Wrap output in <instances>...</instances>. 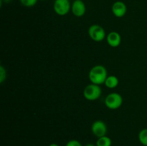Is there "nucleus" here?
I'll use <instances>...</instances> for the list:
<instances>
[{
    "mask_svg": "<svg viewBox=\"0 0 147 146\" xmlns=\"http://www.w3.org/2000/svg\"><path fill=\"white\" fill-rule=\"evenodd\" d=\"M108 44L111 47H118L121 43V37L117 31H111L106 36Z\"/></svg>",
    "mask_w": 147,
    "mask_h": 146,
    "instance_id": "obj_9",
    "label": "nucleus"
},
{
    "mask_svg": "<svg viewBox=\"0 0 147 146\" xmlns=\"http://www.w3.org/2000/svg\"><path fill=\"white\" fill-rule=\"evenodd\" d=\"M7 78V71L2 65H0V83H3Z\"/></svg>",
    "mask_w": 147,
    "mask_h": 146,
    "instance_id": "obj_14",
    "label": "nucleus"
},
{
    "mask_svg": "<svg viewBox=\"0 0 147 146\" xmlns=\"http://www.w3.org/2000/svg\"><path fill=\"white\" fill-rule=\"evenodd\" d=\"M123 104V97L119 93L112 92L105 98V104L110 110H117Z\"/></svg>",
    "mask_w": 147,
    "mask_h": 146,
    "instance_id": "obj_3",
    "label": "nucleus"
},
{
    "mask_svg": "<svg viewBox=\"0 0 147 146\" xmlns=\"http://www.w3.org/2000/svg\"><path fill=\"white\" fill-rule=\"evenodd\" d=\"M65 146H83L81 143L77 140H71L68 141Z\"/></svg>",
    "mask_w": 147,
    "mask_h": 146,
    "instance_id": "obj_15",
    "label": "nucleus"
},
{
    "mask_svg": "<svg viewBox=\"0 0 147 146\" xmlns=\"http://www.w3.org/2000/svg\"><path fill=\"white\" fill-rule=\"evenodd\" d=\"M53 8L57 15L65 16L68 14L71 9V5L69 0H55Z\"/></svg>",
    "mask_w": 147,
    "mask_h": 146,
    "instance_id": "obj_5",
    "label": "nucleus"
},
{
    "mask_svg": "<svg viewBox=\"0 0 147 146\" xmlns=\"http://www.w3.org/2000/svg\"><path fill=\"white\" fill-rule=\"evenodd\" d=\"M20 1L23 6L27 7H33L37 2V0H20Z\"/></svg>",
    "mask_w": 147,
    "mask_h": 146,
    "instance_id": "obj_13",
    "label": "nucleus"
},
{
    "mask_svg": "<svg viewBox=\"0 0 147 146\" xmlns=\"http://www.w3.org/2000/svg\"><path fill=\"white\" fill-rule=\"evenodd\" d=\"M12 1H13V0H1V2H2V1H4L6 4H9V3L11 2Z\"/></svg>",
    "mask_w": 147,
    "mask_h": 146,
    "instance_id": "obj_16",
    "label": "nucleus"
},
{
    "mask_svg": "<svg viewBox=\"0 0 147 146\" xmlns=\"http://www.w3.org/2000/svg\"><path fill=\"white\" fill-rule=\"evenodd\" d=\"M88 35L92 40L96 42H102L106 37V31L98 24H93L89 27Z\"/></svg>",
    "mask_w": 147,
    "mask_h": 146,
    "instance_id": "obj_4",
    "label": "nucleus"
},
{
    "mask_svg": "<svg viewBox=\"0 0 147 146\" xmlns=\"http://www.w3.org/2000/svg\"><path fill=\"white\" fill-rule=\"evenodd\" d=\"M119 80L118 77L115 75H109L106 78L104 84L106 87L109 89H114L119 85Z\"/></svg>",
    "mask_w": 147,
    "mask_h": 146,
    "instance_id": "obj_10",
    "label": "nucleus"
},
{
    "mask_svg": "<svg viewBox=\"0 0 147 146\" xmlns=\"http://www.w3.org/2000/svg\"><path fill=\"white\" fill-rule=\"evenodd\" d=\"M96 146H111L112 140L108 136L105 135L98 137L96 143Z\"/></svg>",
    "mask_w": 147,
    "mask_h": 146,
    "instance_id": "obj_11",
    "label": "nucleus"
},
{
    "mask_svg": "<svg viewBox=\"0 0 147 146\" xmlns=\"http://www.w3.org/2000/svg\"><path fill=\"white\" fill-rule=\"evenodd\" d=\"M49 146H59V145L57 144H56V143H51Z\"/></svg>",
    "mask_w": 147,
    "mask_h": 146,
    "instance_id": "obj_18",
    "label": "nucleus"
},
{
    "mask_svg": "<svg viewBox=\"0 0 147 146\" xmlns=\"http://www.w3.org/2000/svg\"><path fill=\"white\" fill-rule=\"evenodd\" d=\"M91 131L98 138L106 135L108 128L106 123L102 120H96L92 124Z\"/></svg>",
    "mask_w": 147,
    "mask_h": 146,
    "instance_id": "obj_6",
    "label": "nucleus"
},
{
    "mask_svg": "<svg viewBox=\"0 0 147 146\" xmlns=\"http://www.w3.org/2000/svg\"><path fill=\"white\" fill-rule=\"evenodd\" d=\"M102 90L100 85L91 83L85 87L83 90V96L86 100L89 101H94L100 97Z\"/></svg>",
    "mask_w": 147,
    "mask_h": 146,
    "instance_id": "obj_2",
    "label": "nucleus"
},
{
    "mask_svg": "<svg viewBox=\"0 0 147 146\" xmlns=\"http://www.w3.org/2000/svg\"><path fill=\"white\" fill-rule=\"evenodd\" d=\"M108 77L107 70L103 65H96L90 69L88 77L91 83L98 85L104 84Z\"/></svg>",
    "mask_w": 147,
    "mask_h": 146,
    "instance_id": "obj_1",
    "label": "nucleus"
},
{
    "mask_svg": "<svg viewBox=\"0 0 147 146\" xmlns=\"http://www.w3.org/2000/svg\"><path fill=\"white\" fill-rule=\"evenodd\" d=\"M139 140L144 146H147V128L142 129L139 133Z\"/></svg>",
    "mask_w": 147,
    "mask_h": 146,
    "instance_id": "obj_12",
    "label": "nucleus"
},
{
    "mask_svg": "<svg viewBox=\"0 0 147 146\" xmlns=\"http://www.w3.org/2000/svg\"><path fill=\"white\" fill-rule=\"evenodd\" d=\"M71 11L76 17H83L86 11V4L82 0H75L71 6Z\"/></svg>",
    "mask_w": 147,
    "mask_h": 146,
    "instance_id": "obj_7",
    "label": "nucleus"
},
{
    "mask_svg": "<svg viewBox=\"0 0 147 146\" xmlns=\"http://www.w3.org/2000/svg\"><path fill=\"white\" fill-rule=\"evenodd\" d=\"M112 12L115 17L118 18H121L126 15L127 12V7L126 4L123 1H117L113 3L112 6Z\"/></svg>",
    "mask_w": 147,
    "mask_h": 146,
    "instance_id": "obj_8",
    "label": "nucleus"
},
{
    "mask_svg": "<svg viewBox=\"0 0 147 146\" xmlns=\"http://www.w3.org/2000/svg\"><path fill=\"white\" fill-rule=\"evenodd\" d=\"M85 146H96V145L93 144V143H88V144H86Z\"/></svg>",
    "mask_w": 147,
    "mask_h": 146,
    "instance_id": "obj_17",
    "label": "nucleus"
}]
</instances>
